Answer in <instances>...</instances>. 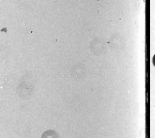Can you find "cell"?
<instances>
[{
    "instance_id": "1",
    "label": "cell",
    "mask_w": 155,
    "mask_h": 138,
    "mask_svg": "<svg viewBox=\"0 0 155 138\" xmlns=\"http://www.w3.org/2000/svg\"><path fill=\"white\" fill-rule=\"evenodd\" d=\"M42 138H58V134L55 132L52 131V130H49V131L43 134Z\"/></svg>"
}]
</instances>
